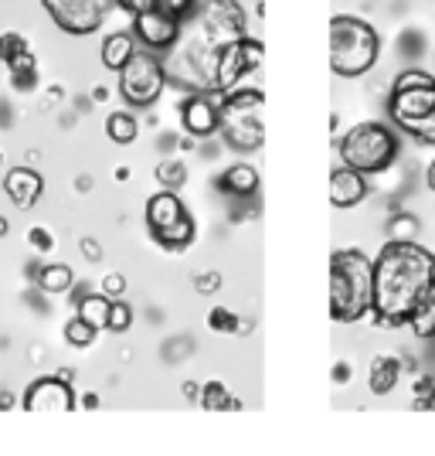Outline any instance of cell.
<instances>
[{
    "instance_id": "6da1fadb",
    "label": "cell",
    "mask_w": 435,
    "mask_h": 456,
    "mask_svg": "<svg viewBox=\"0 0 435 456\" xmlns=\"http://www.w3.org/2000/svg\"><path fill=\"white\" fill-rule=\"evenodd\" d=\"M246 35L248 20L238 0H201L194 18L184 20L177 45L164 55L167 82L181 86L184 93L218 95V61L228 45Z\"/></svg>"
},
{
    "instance_id": "7a4b0ae2",
    "label": "cell",
    "mask_w": 435,
    "mask_h": 456,
    "mask_svg": "<svg viewBox=\"0 0 435 456\" xmlns=\"http://www.w3.org/2000/svg\"><path fill=\"white\" fill-rule=\"evenodd\" d=\"M435 289V252L412 239H391L375 259L371 314L384 327H408L422 300Z\"/></svg>"
},
{
    "instance_id": "3957f363",
    "label": "cell",
    "mask_w": 435,
    "mask_h": 456,
    "mask_svg": "<svg viewBox=\"0 0 435 456\" xmlns=\"http://www.w3.org/2000/svg\"><path fill=\"white\" fill-rule=\"evenodd\" d=\"M375 304V259L360 248H337L330 256V317L358 323Z\"/></svg>"
},
{
    "instance_id": "277c9868",
    "label": "cell",
    "mask_w": 435,
    "mask_h": 456,
    "mask_svg": "<svg viewBox=\"0 0 435 456\" xmlns=\"http://www.w3.org/2000/svg\"><path fill=\"white\" fill-rule=\"evenodd\" d=\"M381 55V35L375 24L354 14H337L330 20V69L341 78H358L375 69Z\"/></svg>"
},
{
    "instance_id": "5b68a950",
    "label": "cell",
    "mask_w": 435,
    "mask_h": 456,
    "mask_svg": "<svg viewBox=\"0 0 435 456\" xmlns=\"http://www.w3.org/2000/svg\"><path fill=\"white\" fill-rule=\"evenodd\" d=\"M398 153H401L398 134L384 123H375V119L350 126L341 140V160L347 167L367 174V177L388 171L398 160Z\"/></svg>"
},
{
    "instance_id": "8992f818",
    "label": "cell",
    "mask_w": 435,
    "mask_h": 456,
    "mask_svg": "<svg viewBox=\"0 0 435 456\" xmlns=\"http://www.w3.org/2000/svg\"><path fill=\"white\" fill-rule=\"evenodd\" d=\"M435 110V76L422 72V69H405L398 72L395 86H391V99H388V116L401 134L415 136L418 126L432 116Z\"/></svg>"
},
{
    "instance_id": "52a82bcc",
    "label": "cell",
    "mask_w": 435,
    "mask_h": 456,
    "mask_svg": "<svg viewBox=\"0 0 435 456\" xmlns=\"http://www.w3.org/2000/svg\"><path fill=\"white\" fill-rule=\"evenodd\" d=\"M147 232L160 248L181 252L194 242L197 225L190 218L188 205L177 198V191H160L147 201Z\"/></svg>"
},
{
    "instance_id": "ba28073f",
    "label": "cell",
    "mask_w": 435,
    "mask_h": 456,
    "mask_svg": "<svg viewBox=\"0 0 435 456\" xmlns=\"http://www.w3.org/2000/svg\"><path fill=\"white\" fill-rule=\"evenodd\" d=\"M262 102L265 93H231L222 102V136L235 151H259L265 143L262 126Z\"/></svg>"
},
{
    "instance_id": "9c48e42d",
    "label": "cell",
    "mask_w": 435,
    "mask_h": 456,
    "mask_svg": "<svg viewBox=\"0 0 435 456\" xmlns=\"http://www.w3.org/2000/svg\"><path fill=\"white\" fill-rule=\"evenodd\" d=\"M167 86V69H164V55H157L150 48H136V55L119 69V95L133 110H147L153 106Z\"/></svg>"
},
{
    "instance_id": "30bf717a",
    "label": "cell",
    "mask_w": 435,
    "mask_h": 456,
    "mask_svg": "<svg viewBox=\"0 0 435 456\" xmlns=\"http://www.w3.org/2000/svg\"><path fill=\"white\" fill-rule=\"evenodd\" d=\"M262 61H265V48L262 41L255 38H242L235 45H228L222 61H218V95L225 99L231 93H262Z\"/></svg>"
},
{
    "instance_id": "8fae6325",
    "label": "cell",
    "mask_w": 435,
    "mask_h": 456,
    "mask_svg": "<svg viewBox=\"0 0 435 456\" xmlns=\"http://www.w3.org/2000/svg\"><path fill=\"white\" fill-rule=\"evenodd\" d=\"M44 14L55 20L58 31L65 35H76V38H85L102 28V20L109 18L116 4L113 0H41Z\"/></svg>"
},
{
    "instance_id": "7c38bea8",
    "label": "cell",
    "mask_w": 435,
    "mask_h": 456,
    "mask_svg": "<svg viewBox=\"0 0 435 456\" xmlns=\"http://www.w3.org/2000/svg\"><path fill=\"white\" fill-rule=\"evenodd\" d=\"M181 20L167 14V11H160V7H153V11H143V14H136L133 18V35L136 41L143 45V48H150L157 55H167L177 38H181Z\"/></svg>"
},
{
    "instance_id": "4fadbf2b",
    "label": "cell",
    "mask_w": 435,
    "mask_h": 456,
    "mask_svg": "<svg viewBox=\"0 0 435 456\" xmlns=\"http://www.w3.org/2000/svg\"><path fill=\"white\" fill-rule=\"evenodd\" d=\"M181 123L197 140L222 134V102L214 99V93H188V99L181 102Z\"/></svg>"
},
{
    "instance_id": "5bb4252c",
    "label": "cell",
    "mask_w": 435,
    "mask_h": 456,
    "mask_svg": "<svg viewBox=\"0 0 435 456\" xmlns=\"http://www.w3.org/2000/svg\"><path fill=\"white\" fill-rule=\"evenodd\" d=\"M24 409L28 412H72L76 409V388L61 375L38 379L24 392Z\"/></svg>"
},
{
    "instance_id": "9a60e30c",
    "label": "cell",
    "mask_w": 435,
    "mask_h": 456,
    "mask_svg": "<svg viewBox=\"0 0 435 456\" xmlns=\"http://www.w3.org/2000/svg\"><path fill=\"white\" fill-rule=\"evenodd\" d=\"M364 198H367V174L354 171L347 164H341L330 174V205L334 208H354Z\"/></svg>"
},
{
    "instance_id": "2e32d148",
    "label": "cell",
    "mask_w": 435,
    "mask_h": 456,
    "mask_svg": "<svg viewBox=\"0 0 435 456\" xmlns=\"http://www.w3.org/2000/svg\"><path fill=\"white\" fill-rule=\"evenodd\" d=\"M4 194L18 205V208H35L44 194V177L31 167H11L7 177H4Z\"/></svg>"
},
{
    "instance_id": "e0dca14e",
    "label": "cell",
    "mask_w": 435,
    "mask_h": 456,
    "mask_svg": "<svg viewBox=\"0 0 435 456\" xmlns=\"http://www.w3.org/2000/svg\"><path fill=\"white\" fill-rule=\"evenodd\" d=\"M136 48H140V41H136V35H133V31H116V35H109V38L102 41L99 58H102V65H106V69L119 72V69H123L133 55H136Z\"/></svg>"
},
{
    "instance_id": "ac0fdd59",
    "label": "cell",
    "mask_w": 435,
    "mask_h": 456,
    "mask_svg": "<svg viewBox=\"0 0 435 456\" xmlns=\"http://www.w3.org/2000/svg\"><path fill=\"white\" fill-rule=\"evenodd\" d=\"M398 371H401V362L391 358V354H381V358L371 362V371H367V388H371L375 395H388V392H395Z\"/></svg>"
},
{
    "instance_id": "d6986e66",
    "label": "cell",
    "mask_w": 435,
    "mask_h": 456,
    "mask_svg": "<svg viewBox=\"0 0 435 456\" xmlns=\"http://www.w3.org/2000/svg\"><path fill=\"white\" fill-rule=\"evenodd\" d=\"M222 191L235 194V198H252L259 191V171L252 164H235L222 174Z\"/></svg>"
},
{
    "instance_id": "ffe728a7",
    "label": "cell",
    "mask_w": 435,
    "mask_h": 456,
    "mask_svg": "<svg viewBox=\"0 0 435 456\" xmlns=\"http://www.w3.org/2000/svg\"><path fill=\"white\" fill-rule=\"evenodd\" d=\"M109 314H113V300L106 293H89V297L78 300V317L89 321L93 327H99V330L109 327Z\"/></svg>"
},
{
    "instance_id": "44dd1931",
    "label": "cell",
    "mask_w": 435,
    "mask_h": 456,
    "mask_svg": "<svg viewBox=\"0 0 435 456\" xmlns=\"http://www.w3.org/2000/svg\"><path fill=\"white\" fill-rule=\"evenodd\" d=\"M106 134H109V140L119 143V147H130L133 140L140 136V123H136V116H133L130 110H116V113H109V119H106Z\"/></svg>"
},
{
    "instance_id": "7402d4cb",
    "label": "cell",
    "mask_w": 435,
    "mask_h": 456,
    "mask_svg": "<svg viewBox=\"0 0 435 456\" xmlns=\"http://www.w3.org/2000/svg\"><path fill=\"white\" fill-rule=\"evenodd\" d=\"M38 286H41V293H52V297L68 293V289L76 286V273L65 266V263H52V266H44L38 273Z\"/></svg>"
},
{
    "instance_id": "603a6c76",
    "label": "cell",
    "mask_w": 435,
    "mask_h": 456,
    "mask_svg": "<svg viewBox=\"0 0 435 456\" xmlns=\"http://www.w3.org/2000/svg\"><path fill=\"white\" fill-rule=\"evenodd\" d=\"M408 327L422 341H435V289L422 300V306L415 310V317L408 321Z\"/></svg>"
},
{
    "instance_id": "cb8c5ba5",
    "label": "cell",
    "mask_w": 435,
    "mask_h": 456,
    "mask_svg": "<svg viewBox=\"0 0 435 456\" xmlns=\"http://www.w3.org/2000/svg\"><path fill=\"white\" fill-rule=\"evenodd\" d=\"M201 402H205V409H214V412L238 409V402L231 399V392H228L222 381H208V385L201 388Z\"/></svg>"
},
{
    "instance_id": "d4e9b609",
    "label": "cell",
    "mask_w": 435,
    "mask_h": 456,
    "mask_svg": "<svg viewBox=\"0 0 435 456\" xmlns=\"http://www.w3.org/2000/svg\"><path fill=\"white\" fill-rule=\"evenodd\" d=\"M157 181H164L167 191H181L188 184V167H184L181 160H164V164L157 167Z\"/></svg>"
},
{
    "instance_id": "484cf974",
    "label": "cell",
    "mask_w": 435,
    "mask_h": 456,
    "mask_svg": "<svg viewBox=\"0 0 435 456\" xmlns=\"http://www.w3.org/2000/svg\"><path fill=\"white\" fill-rule=\"evenodd\" d=\"M95 334H99V327H93V323L82 321V317L68 321V327H65V341L72 344V347H89V344H95Z\"/></svg>"
},
{
    "instance_id": "4316f807",
    "label": "cell",
    "mask_w": 435,
    "mask_h": 456,
    "mask_svg": "<svg viewBox=\"0 0 435 456\" xmlns=\"http://www.w3.org/2000/svg\"><path fill=\"white\" fill-rule=\"evenodd\" d=\"M24 52H31L24 35H18V31H4V35H0V61H4V65H11V61L20 58Z\"/></svg>"
},
{
    "instance_id": "83f0119b",
    "label": "cell",
    "mask_w": 435,
    "mask_h": 456,
    "mask_svg": "<svg viewBox=\"0 0 435 456\" xmlns=\"http://www.w3.org/2000/svg\"><path fill=\"white\" fill-rule=\"evenodd\" d=\"M197 4H201V0H160V11H167V14H173V18L184 24V20L194 18Z\"/></svg>"
},
{
    "instance_id": "f1b7e54d",
    "label": "cell",
    "mask_w": 435,
    "mask_h": 456,
    "mask_svg": "<svg viewBox=\"0 0 435 456\" xmlns=\"http://www.w3.org/2000/svg\"><path fill=\"white\" fill-rule=\"evenodd\" d=\"M133 323V310L123 300L119 304H113V314H109V327L106 330H116V334H123V330H130Z\"/></svg>"
},
{
    "instance_id": "f546056e",
    "label": "cell",
    "mask_w": 435,
    "mask_h": 456,
    "mask_svg": "<svg viewBox=\"0 0 435 456\" xmlns=\"http://www.w3.org/2000/svg\"><path fill=\"white\" fill-rule=\"evenodd\" d=\"M119 11H126L130 18L136 14H143V11H153V7H160V0H113Z\"/></svg>"
},
{
    "instance_id": "4dcf8cb0",
    "label": "cell",
    "mask_w": 435,
    "mask_h": 456,
    "mask_svg": "<svg viewBox=\"0 0 435 456\" xmlns=\"http://www.w3.org/2000/svg\"><path fill=\"white\" fill-rule=\"evenodd\" d=\"M211 327L214 330H235V314H228L225 306H214L211 310Z\"/></svg>"
},
{
    "instance_id": "1f68e13d",
    "label": "cell",
    "mask_w": 435,
    "mask_h": 456,
    "mask_svg": "<svg viewBox=\"0 0 435 456\" xmlns=\"http://www.w3.org/2000/svg\"><path fill=\"white\" fill-rule=\"evenodd\" d=\"M415 232H418L415 218H398V222H391V235H395V239H408V235H415Z\"/></svg>"
},
{
    "instance_id": "d6a6232c",
    "label": "cell",
    "mask_w": 435,
    "mask_h": 456,
    "mask_svg": "<svg viewBox=\"0 0 435 456\" xmlns=\"http://www.w3.org/2000/svg\"><path fill=\"white\" fill-rule=\"evenodd\" d=\"M102 293H106V297H123V293H126V280H123V276H106Z\"/></svg>"
},
{
    "instance_id": "836d02e7",
    "label": "cell",
    "mask_w": 435,
    "mask_h": 456,
    "mask_svg": "<svg viewBox=\"0 0 435 456\" xmlns=\"http://www.w3.org/2000/svg\"><path fill=\"white\" fill-rule=\"evenodd\" d=\"M415 140H418V143H435V110H432V116H429V119L418 126Z\"/></svg>"
},
{
    "instance_id": "e575fe53",
    "label": "cell",
    "mask_w": 435,
    "mask_h": 456,
    "mask_svg": "<svg viewBox=\"0 0 435 456\" xmlns=\"http://www.w3.org/2000/svg\"><path fill=\"white\" fill-rule=\"evenodd\" d=\"M28 235H31V246L35 248H52V239H48V232H44V228H31Z\"/></svg>"
},
{
    "instance_id": "d590c367",
    "label": "cell",
    "mask_w": 435,
    "mask_h": 456,
    "mask_svg": "<svg viewBox=\"0 0 435 456\" xmlns=\"http://www.w3.org/2000/svg\"><path fill=\"white\" fill-rule=\"evenodd\" d=\"M222 283L218 273H208V276H197V293H214V286Z\"/></svg>"
},
{
    "instance_id": "8d00e7d4",
    "label": "cell",
    "mask_w": 435,
    "mask_h": 456,
    "mask_svg": "<svg viewBox=\"0 0 435 456\" xmlns=\"http://www.w3.org/2000/svg\"><path fill=\"white\" fill-rule=\"evenodd\" d=\"M82 252H85V259H99L102 256V248H99V242H93V239H82Z\"/></svg>"
},
{
    "instance_id": "74e56055",
    "label": "cell",
    "mask_w": 435,
    "mask_h": 456,
    "mask_svg": "<svg viewBox=\"0 0 435 456\" xmlns=\"http://www.w3.org/2000/svg\"><path fill=\"white\" fill-rule=\"evenodd\" d=\"M425 184H429V188L435 191V160L429 164V171H425Z\"/></svg>"
},
{
    "instance_id": "f35d334b",
    "label": "cell",
    "mask_w": 435,
    "mask_h": 456,
    "mask_svg": "<svg viewBox=\"0 0 435 456\" xmlns=\"http://www.w3.org/2000/svg\"><path fill=\"white\" fill-rule=\"evenodd\" d=\"M4 232H7V222H4V218H0V235H4Z\"/></svg>"
}]
</instances>
